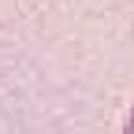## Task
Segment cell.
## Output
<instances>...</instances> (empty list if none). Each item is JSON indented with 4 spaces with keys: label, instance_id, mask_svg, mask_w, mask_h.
<instances>
[{
    "label": "cell",
    "instance_id": "cell-1",
    "mask_svg": "<svg viewBox=\"0 0 134 134\" xmlns=\"http://www.w3.org/2000/svg\"><path fill=\"white\" fill-rule=\"evenodd\" d=\"M123 134H134V108H130V115H127V127H123Z\"/></svg>",
    "mask_w": 134,
    "mask_h": 134
}]
</instances>
